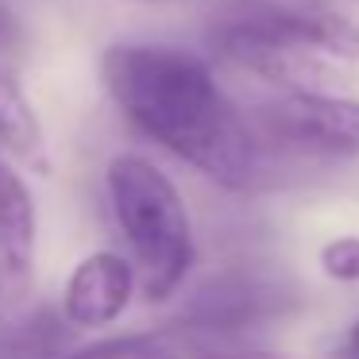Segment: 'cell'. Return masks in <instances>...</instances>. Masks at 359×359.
<instances>
[{
  "mask_svg": "<svg viewBox=\"0 0 359 359\" xmlns=\"http://www.w3.org/2000/svg\"><path fill=\"white\" fill-rule=\"evenodd\" d=\"M166 336L163 328H147V332H109V336H93L86 344H70L66 351H58L55 359H128V355H147V351H166Z\"/></svg>",
  "mask_w": 359,
  "mask_h": 359,
  "instance_id": "30bf717a",
  "label": "cell"
},
{
  "mask_svg": "<svg viewBox=\"0 0 359 359\" xmlns=\"http://www.w3.org/2000/svg\"><path fill=\"white\" fill-rule=\"evenodd\" d=\"M317 271L336 286H359V232L328 236L317 248Z\"/></svg>",
  "mask_w": 359,
  "mask_h": 359,
  "instance_id": "8fae6325",
  "label": "cell"
},
{
  "mask_svg": "<svg viewBox=\"0 0 359 359\" xmlns=\"http://www.w3.org/2000/svg\"><path fill=\"white\" fill-rule=\"evenodd\" d=\"M135 4H170V0H135Z\"/></svg>",
  "mask_w": 359,
  "mask_h": 359,
  "instance_id": "5bb4252c",
  "label": "cell"
},
{
  "mask_svg": "<svg viewBox=\"0 0 359 359\" xmlns=\"http://www.w3.org/2000/svg\"><path fill=\"white\" fill-rule=\"evenodd\" d=\"M302 305L297 290L278 274L255 266H228L182 294L174 328L201 344H243L248 336L286 320Z\"/></svg>",
  "mask_w": 359,
  "mask_h": 359,
  "instance_id": "277c9868",
  "label": "cell"
},
{
  "mask_svg": "<svg viewBox=\"0 0 359 359\" xmlns=\"http://www.w3.org/2000/svg\"><path fill=\"white\" fill-rule=\"evenodd\" d=\"M0 328H4V325H0Z\"/></svg>",
  "mask_w": 359,
  "mask_h": 359,
  "instance_id": "9a60e30c",
  "label": "cell"
},
{
  "mask_svg": "<svg viewBox=\"0 0 359 359\" xmlns=\"http://www.w3.org/2000/svg\"><path fill=\"white\" fill-rule=\"evenodd\" d=\"M101 86L132 132L217 189L263 186L271 155L209 58L163 43H116L101 55Z\"/></svg>",
  "mask_w": 359,
  "mask_h": 359,
  "instance_id": "6da1fadb",
  "label": "cell"
},
{
  "mask_svg": "<svg viewBox=\"0 0 359 359\" xmlns=\"http://www.w3.org/2000/svg\"><path fill=\"white\" fill-rule=\"evenodd\" d=\"M128 359H178L174 351H147V355H128Z\"/></svg>",
  "mask_w": 359,
  "mask_h": 359,
  "instance_id": "4fadbf2b",
  "label": "cell"
},
{
  "mask_svg": "<svg viewBox=\"0 0 359 359\" xmlns=\"http://www.w3.org/2000/svg\"><path fill=\"white\" fill-rule=\"evenodd\" d=\"M70 328L58 309H35L24 320L0 328V359H55L70 348Z\"/></svg>",
  "mask_w": 359,
  "mask_h": 359,
  "instance_id": "9c48e42d",
  "label": "cell"
},
{
  "mask_svg": "<svg viewBox=\"0 0 359 359\" xmlns=\"http://www.w3.org/2000/svg\"><path fill=\"white\" fill-rule=\"evenodd\" d=\"M135 297H140V278L132 259L116 248H97L70 266L55 309L70 332L104 336L128 317Z\"/></svg>",
  "mask_w": 359,
  "mask_h": 359,
  "instance_id": "8992f818",
  "label": "cell"
},
{
  "mask_svg": "<svg viewBox=\"0 0 359 359\" xmlns=\"http://www.w3.org/2000/svg\"><path fill=\"white\" fill-rule=\"evenodd\" d=\"M39 248V205L24 170L0 158V286L27 282Z\"/></svg>",
  "mask_w": 359,
  "mask_h": 359,
  "instance_id": "52a82bcc",
  "label": "cell"
},
{
  "mask_svg": "<svg viewBox=\"0 0 359 359\" xmlns=\"http://www.w3.org/2000/svg\"><path fill=\"white\" fill-rule=\"evenodd\" d=\"M104 201L132 259L140 294L166 305L182 294L197 263V232L178 182L140 151H116L104 163Z\"/></svg>",
  "mask_w": 359,
  "mask_h": 359,
  "instance_id": "3957f363",
  "label": "cell"
},
{
  "mask_svg": "<svg viewBox=\"0 0 359 359\" xmlns=\"http://www.w3.org/2000/svg\"><path fill=\"white\" fill-rule=\"evenodd\" d=\"M209 55L274 89H317L328 62H359V24L313 0H232L209 20Z\"/></svg>",
  "mask_w": 359,
  "mask_h": 359,
  "instance_id": "7a4b0ae2",
  "label": "cell"
},
{
  "mask_svg": "<svg viewBox=\"0 0 359 359\" xmlns=\"http://www.w3.org/2000/svg\"><path fill=\"white\" fill-rule=\"evenodd\" d=\"M340 351H344V359H359V320L344 332V340H340Z\"/></svg>",
  "mask_w": 359,
  "mask_h": 359,
  "instance_id": "7c38bea8",
  "label": "cell"
},
{
  "mask_svg": "<svg viewBox=\"0 0 359 359\" xmlns=\"http://www.w3.org/2000/svg\"><path fill=\"white\" fill-rule=\"evenodd\" d=\"M266 155L348 163L359 158V101L325 89H278L248 112Z\"/></svg>",
  "mask_w": 359,
  "mask_h": 359,
  "instance_id": "5b68a950",
  "label": "cell"
},
{
  "mask_svg": "<svg viewBox=\"0 0 359 359\" xmlns=\"http://www.w3.org/2000/svg\"><path fill=\"white\" fill-rule=\"evenodd\" d=\"M0 151L20 170L50 174V143L43 120L8 66H0Z\"/></svg>",
  "mask_w": 359,
  "mask_h": 359,
  "instance_id": "ba28073f",
  "label": "cell"
}]
</instances>
